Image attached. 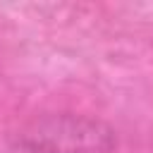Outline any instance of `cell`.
I'll use <instances>...</instances> for the list:
<instances>
[{"label":"cell","mask_w":153,"mask_h":153,"mask_svg":"<svg viewBox=\"0 0 153 153\" xmlns=\"http://www.w3.org/2000/svg\"><path fill=\"white\" fill-rule=\"evenodd\" d=\"M10 141L22 153H112L117 134L100 117L60 110L31 117Z\"/></svg>","instance_id":"6da1fadb"}]
</instances>
